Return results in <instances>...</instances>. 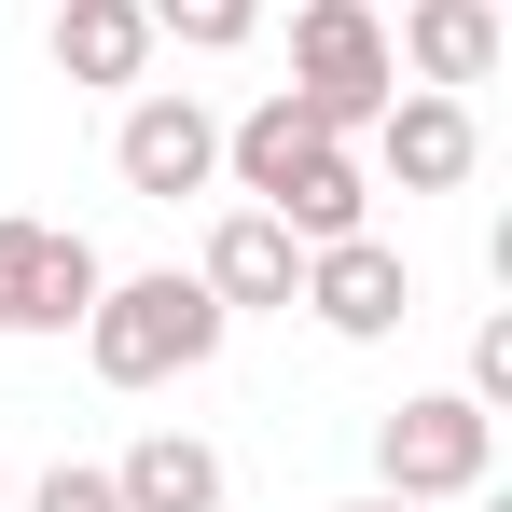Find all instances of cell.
<instances>
[{
  "mask_svg": "<svg viewBox=\"0 0 512 512\" xmlns=\"http://www.w3.org/2000/svg\"><path fill=\"white\" fill-rule=\"evenodd\" d=\"M291 305H305L333 346H388L402 319H416V263L360 222V236H319V250H305V291H291Z\"/></svg>",
  "mask_w": 512,
  "mask_h": 512,
  "instance_id": "277c9868",
  "label": "cell"
},
{
  "mask_svg": "<svg viewBox=\"0 0 512 512\" xmlns=\"http://www.w3.org/2000/svg\"><path fill=\"white\" fill-rule=\"evenodd\" d=\"M485 471H499V416L471 402V388H416L402 416H374V485L388 499H485Z\"/></svg>",
  "mask_w": 512,
  "mask_h": 512,
  "instance_id": "3957f363",
  "label": "cell"
},
{
  "mask_svg": "<svg viewBox=\"0 0 512 512\" xmlns=\"http://www.w3.org/2000/svg\"><path fill=\"white\" fill-rule=\"evenodd\" d=\"M111 499L125 512H222V457H208L194 429H139V443L111 457Z\"/></svg>",
  "mask_w": 512,
  "mask_h": 512,
  "instance_id": "7c38bea8",
  "label": "cell"
},
{
  "mask_svg": "<svg viewBox=\"0 0 512 512\" xmlns=\"http://www.w3.org/2000/svg\"><path fill=\"white\" fill-rule=\"evenodd\" d=\"M97 277H111V263H97L84 236H56V222L0 208V333H84Z\"/></svg>",
  "mask_w": 512,
  "mask_h": 512,
  "instance_id": "8992f818",
  "label": "cell"
},
{
  "mask_svg": "<svg viewBox=\"0 0 512 512\" xmlns=\"http://www.w3.org/2000/svg\"><path fill=\"white\" fill-rule=\"evenodd\" d=\"M111 167H125V194H139V208L208 194V180H222V125H208V97L139 84V97H125V125H111Z\"/></svg>",
  "mask_w": 512,
  "mask_h": 512,
  "instance_id": "5b68a950",
  "label": "cell"
},
{
  "mask_svg": "<svg viewBox=\"0 0 512 512\" xmlns=\"http://www.w3.org/2000/svg\"><path fill=\"white\" fill-rule=\"evenodd\" d=\"M360 139H374V167L402 180V194H457V180L485 167V125H471V97H443V84H402L374 125H360Z\"/></svg>",
  "mask_w": 512,
  "mask_h": 512,
  "instance_id": "52a82bcc",
  "label": "cell"
},
{
  "mask_svg": "<svg viewBox=\"0 0 512 512\" xmlns=\"http://www.w3.org/2000/svg\"><path fill=\"white\" fill-rule=\"evenodd\" d=\"M28 512H125V499H111V471H84V457H56V471L28 485Z\"/></svg>",
  "mask_w": 512,
  "mask_h": 512,
  "instance_id": "5bb4252c",
  "label": "cell"
},
{
  "mask_svg": "<svg viewBox=\"0 0 512 512\" xmlns=\"http://www.w3.org/2000/svg\"><path fill=\"white\" fill-rule=\"evenodd\" d=\"M167 42H153V14L139 0H56V70L97 97H139V70H153Z\"/></svg>",
  "mask_w": 512,
  "mask_h": 512,
  "instance_id": "30bf717a",
  "label": "cell"
},
{
  "mask_svg": "<svg viewBox=\"0 0 512 512\" xmlns=\"http://www.w3.org/2000/svg\"><path fill=\"white\" fill-rule=\"evenodd\" d=\"M374 14H388V0H374Z\"/></svg>",
  "mask_w": 512,
  "mask_h": 512,
  "instance_id": "e0dca14e",
  "label": "cell"
},
{
  "mask_svg": "<svg viewBox=\"0 0 512 512\" xmlns=\"http://www.w3.org/2000/svg\"><path fill=\"white\" fill-rule=\"evenodd\" d=\"M346 512H416V499H388V485H374V499H346Z\"/></svg>",
  "mask_w": 512,
  "mask_h": 512,
  "instance_id": "2e32d148",
  "label": "cell"
},
{
  "mask_svg": "<svg viewBox=\"0 0 512 512\" xmlns=\"http://www.w3.org/2000/svg\"><path fill=\"white\" fill-rule=\"evenodd\" d=\"M153 14V42H180V56H236L263 28V0H139Z\"/></svg>",
  "mask_w": 512,
  "mask_h": 512,
  "instance_id": "4fadbf2b",
  "label": "cell"
},
{
  "mask_svg": "<svg viewBox=\"0 0 512 512\" xmlns=\"http://www.w3.org/2000/svg\"><path fill=\"white\" fill-rule=\"evenodd\" d=\"M388 56H402L416 84L471 97L485 70H499V0H402V28H388Z\"/></svg>",
  "mask_w": 512,
  "mask_h": 512,
  "instance_id": "9c48e42d",
  "label": "cell"
},
{
  "mask_svg": "<svg viewBox=\"0 0 512 512\" xmlns=\"http://www.w3.org/2000/svg\"><path fill=\"white\" fill-rule=\"evenodd\" d=\"M222 291L194 277V263H153V277H97V305H84V360H97V388H180V374H208L222 360Z\"/></svg>",
  "mask_w": 512,
  "mask_h": 512,
  "instance_id": "6da1fadb",
  "label": "cell"
},
{
  "mask_svg": "<svg viewBox=\"0 0 512 512\" xmlns=\"http://www.w3.org/2000/svg\"><path fill=\"white\" fill-rule=\"evenodd\" d=\"M194 277L222 291V319H250V305H277V319H291V291H305V250H291V222H263V208H222Z\"/></svg>",
  "mask_w": 512,
  "mask_h": 512,
  "instance_id": "ba28073f",
  "label": "cell"
},
{
  "mask_svg": "<svg viewBox=\"0 0 512 512\" xmlns=\"http://www.w3.org/2000/svg\"><path fill=\"white\" fill-rule=\"evenodd\" d=\"M291 97H305L333 139H360V125L402 97L388 14H374V0H291Z\"/></svg>",
  "mask_w": 512,
  "mask_h": 512,
  "instance_id": "7a4b0ae2",
  "label": "cell"
},
{
  "mask_svg": "<svg viewBox=\"0 0 512 512\" xmlns=\"http://www.w3.org/2000/svg\"><path fill=\"white\" fill-rule=\"evenodd\" d=\"M457 388H471L485 416H499V402H512V319H485V333H471V374H457Z\"/></svg>",
  "mask_w": 512,
  "mask_h": 512,
  "instance_id": "9a60e30c",
  "label": "cell"
},
{
  "mask_svg": "<svg viewBox=\"0 0 512 512\" xmlns=\"http://www.w3.org/2000/svg\"><path fill=\"white\" fill-rule=\"evenodd\" d=\"M263 222H291V250H319V236H360V222H374V167H360V139H319L305 167L263 194Z\"/></svg>",
  "mask_w": 512,
  "mask_h": 512,
  "instance_id": "8fae6325",
  "label": "cell"
}]
</instances>
